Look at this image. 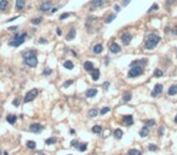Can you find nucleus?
Here are the masks:
<instances>
[{"instance_id":"obj_1","label":"nucleus","mask_w":177,"mask_h":155,"mask_svg":"<svg viewBox=\"0 0 177 155\" xmlns=\"http://www.w3.org/2000/svg\"><path fill=\"white\" fill-rule=\"evenodd\" d=\"M159 41H160V37L157 35V34H150L147 40H146V49L147 50H153L155 46H157L158 44H159Z\"/></svg>"},{"instance_id":"obj_2","label":"nucleus","mask_w":177,"mask_h":155,"mask_svg":"<svg viewBox=\"0 0 177 155\" xmlns=\"http://www.w3.org/2000/svg\"><path fill=\"white\" fill-rule=\"evenodd\" d=\"M26 38H27V33H22L20 37H18V35H16V37H15V40L9 41V45H10V46L18 47L20 45H22V44L24 42V39H26Z\"/></svg>"},{"instance_id":"obj_3","label":"nucleus","mask_w":177,"mask_h":155,"mask_svg":"<svg viewBox=\"0 0 177 155\" xmlns=\"http://www.w3.org/2000/svg\"><path fill=\"white\" fill-rule=\"evenodd\" d=\"M141 74H143V68L141 65H134L129 72V78H136Z\"/></svg>"},{"instance_id":"obj_4","label":"nucleus","mask_w":177,"mask_h":155,"mask_svg":"<svg viewBox=\"0 0 177 155\" xmlns=\"http://www.w3.org/2000/svg\"><path fill=\"white\" fill-rule=\"evenodd\" d=\"M38 95H39V91L37 90V89H33V90H30L27 95H26V97H24V103H28V102H32V101H34L35 99V97H38Z\"/></svg>"},{"instance_id":"obj_5","label":"nucleus","mask_w":177,"mask_h":155,"mask_svg":"<svg viewBox=\"0 0 177 155\" xmlns=\"http://www.w3.org/2000/svg\"><path fill=\"white\" fill-rule=\"evenodd\" d=\"M24 62H26V64L29 65V67H37V65H38V58H37L35 55L29 56V57H26L24 58Z\"/></svg>"},{"instance_id":"obj_6","label":"nucleus","mask_w":177,"mask_h":155,"mask_svg":"<svg viewBox=\"0 0 177 155\" xmlns=\"http://www.w3.org/2000/svg\"><path fill=\"white\" fill-rule=\"evenodd\" d=\"M42 129H44V126H41L40 124H32L30 127H29V130L34 133H38L40 131H42Z\"/></svg>"},{"instance_id":"obj_7","label":"nucleus","mask_w":177,"mask_h":155,"mask_svg":"<svg viewBox=\"0 0 177 155\" xmlns=\"http://www.w3.org/2000/svg\"><path fill=\"white\" fill-rule=\"evenodd\" d=\"M131 34L130 33H125V34H123V37H121V41H123V44L124 45H129L130 44V41H131Z\"/></svg>"},{"instance_id":"obj_8","label":"nucleus","mask_w":177,"mask_h":155,"mask_svg":"<svg viewBox=\"0 0 177 155\" xmlns=\"http://www.w3.org/2000/svg\"><path fill=\"white\" fill-rule=\"evenodd\" d=\"M161 92H163V85L158 84V85H155L154 90L152 91V96H153V97H157L158 95H160Z\"/></svg>"},{"instance_id":"obj_9","label":"nucleus","mask_w":177,"mask_h":155,"mask_svg":"<svg viewBox=\"0 0 177 155\" xmlns=\"http://www.w3.org/2000/svg\"><path fill=\"white\" fill-rule=\"evenodd\" d=\"M51 9V2L50 1H45V2H42L41 5H40V10L41 11H47V10H50Z\"/></svg>"},{"instance_id":"obj_10","label":"nucleus","mask_w":177,"mask_h":155,"mask_svg":"<svg viewBox=\"0 0 177 155\" xmlns=\"http://www.w3.org/2000/svg\"><path fill=\"white\" fill-rule=\"evenodd\" d=\"M120 46H119L118 44H112L110 45V52L112 53H118V52H120Z\"/></svg>"},{"instance_id":"obj_11","label":"nucleus","mask_w":177,"mask_h":155,"mask_svg":"<svg viewBox=\"0 0 177 155\" xmlns=\"http://www.w3.org/2000/svg\"><path fill=\"white\" fill-rule=\"evenodd\" d=\"M96 95H97V90H96V89H89V90L86 91V97H89V98L95 97Z\"/></svg>"},{"instance_id":"obj_12","label":"nucleus","mask_w":177,"mask_h":155,"mask_svg":"<svg viewBox=\"0 0 177 155\" xmlns=\"http://www.w3.org/2000/svg\"><path fill=\"white\" fill-rule=\"evenodd\" d=\"M148 135H149V129H148L147 126H144V127H142V129L139 130V136H141V137H147Z\"/></svg>"},{"instance_id":"obj_13","label":"nucleus","mask_w":177,"mask_h":155,"mask_svg":"<svg viewBox=\"0 0 177 155\" xmlns=\"http://www.w3.org/2000/svg\"><path fill=\"white\" fill-rule=\"evenodd\" d=\"M84 68H85L86 72H91V70L94 69V64H92V62H90V61L85 62V63H84Z\"/></svg>"},{"instance_id":"obj_14","label":"nucleus","mask_w":177,"mask_h":155,"mask_svg":"<svg viewBox=\"0 0 177 155\" xmlns=\"http://www.w3.org/2000/svg\"><path fill=\"white\" fill-rule=\"evenodd\" d=\"M124 121H125V124H126L127 126H131L132 122H134V119H132L131 115H125L124 116Z\"/></svg>"},{"instance_id":"obj_15","label":"nucleus","mask_w":177,"mask_h":155,"mask_svg":"<svg viewBox=\"0 0 177 155\" xmlns=\"http://www.w3.org/2000/svg\"><path fill=\"white\" fill-rule=\"evenodd\" d=\"M176 93H177V85H172V86L169 89L167 95H169V96H174V95H176Z\"/></svg>"},{"instance_id":"obj_16","label":"nucleus","mask_w":177,"mask_h":155,"mask_svg":"<svg viewBox=\"0 0 177 155\" xmlns=\"http://www.w3.org/2000/svg\"><path fill=\"white\" fill-rule=\"evenodd\" d=\"M75 29L74 28H72L70 30H69V33H68V35H67V40H73V39L75 38Z\"/></svg>"},{"instance_id":"obj_17","label":"nucleus","mask_w":177,"mask_h":155,"mask_svg":"<svg viewBox=\"0 0 177 155\" xmlns=\"http://www.w3.org/2000/svg\"><path fill=\"white\" fill-rule=\"evenodd\" d=\"M6 120H7V122H10V124H15V122H16V120H17V116L10 114V115H7Z\"/></svg>"},{"instance_id":"obj_18","label":"nucleus","mask_w":177,"mask_h":155,"mask_svg":"<svg viewBox=\"0 0 177 155\" xmlns=\"http://www.w3.org/2000/svg\"><path fill=\"white\" fill-rule=\"evenodd\" d=\"M102 51H103V46H102L101 44H97V45L94 46V52H95V53H101Z\"/></svg>"},{"instance_id":"obj_19","label":"nucleus","mask_w":177,"mask_h":155,"mask_svg":"<svg viewBox=\"0 0 177 155\" xmlns=\"http://www.w3.org/2000/svg\"><path fill=\"white\" fill-rule=\"evenodd\" d=\"M103 4V0H92V2H91V7L94 9V7H97V6H101Z\"/></svg>"},{"instance_id":"obj_20","label":"nucleus","mask_w":177,"mask_h":155,"mask_svg":"<svg viewBox=\"0 0 177 155\" xmlns=\"http://www.w3.org/2000/svg\"><path fill=\"white\" fill-rule=\"evenodd\" d=\"M7 5H9V1L7 0H0V10H6V7H7Z\"/></svg>"},{"instance_id":"obj_21","label":"nucleus","mask_w":177,"mask_h":155,"mask_svg":"<svg viewBox=\"0 0 177 155\" xmlns=\"http://www.w3.org/2000/svg\"><path fill=\"white\" fill-rule=\"evenodd\" d=\"M64 68H67V69H73L74 68V64H73V62L72 61H66L64 62Z\"/></svg>"},{"instance_id":"obj_22","label":"nucleus","mask_w":177,"mask_h":155,"mask_svg":"<svg viewBox=\"0 0 177 155\" xmlns=\"http://www.w3.org/2000/svg\"><path fill=\"white\" fill-rule=\"evenodd\" d=\"M97 115H98V110H97L96 108H94V109H91V110L89 112V116H90V117H96Z\"/></svg>"},{"instance_id":"obj_23","label":"nucleus","mask_w":177,"mask_h":155,"mask_svg":"<svg viewBox=\"0 0 177 155\" xmlns=\"http://www.w3.org/2000/svg\"><path fill=\"white\" fill-rule=\"evenodd\" d=\"M24 6V0H17L16 1V9L17 10H22Z\"/></svg>"},{"instance_id":"obj_24","label":"nucleus","mask_w":177,"mask_h":155,"mask_svg":"<svg viewBox=\"0 0 177 155\" xmlns=\"http://www.w3.org/2000/svg\"><path fill=\"white\" fill-rule=\"evenodd\" d=\"M114 137L118 138V139H120V138L123 137V131H121L120 129H117V130L114 131Z\"/></svg>"},{"instance_id":"obj_25","label":"nucleus","mask_w":177,"mask_h":155,"mask_svg":"<svg viewBox=\"0 0 177 155\" xmlns=\"http://www.w3.org/2000/svg\"><path fill=\"white\" fill-rule=\"evenodd\" d=\"M92 132H94V133H101V132H102V127L98 126V125H95V126L92 127Z\"/></svg>"},{"instance_id":"obj_26","label":"nucleus","mask_w":177,"mask_h":155,"mask_svg":"<svg viewBox=\"0 0 177 155\" xmlns=\"http://www.w3.org/2000/svg\"><path fill=\"white\" fill-rule=\"evenodd\" d=\"M131 98H132V96H131V93H130V92H126V93H124V96H123L124 102H129Z\"/></svg>"},{"instance_id":"obj_27","label":"nucleus","mask_w":177,"mask_h":155,"mask_svg":"<svg viewBox=\"0 0 177 155\" xmlns=\"http://www.w3.org/2000/svg\"><path fill=\"white\" fill-rule=\"evenodd\" d=\"M92 79H94V80H98L99 79V70L98 69H96V70L92 72Z\"/></svg>"},{"instance_id":"obj_28","label":"nucleus","mask_w":177,"mask_h":155,"mask_svg":"<svg viewBox=\"0 0 177 155\" xmlns=\"http://www.w3.org/2000/svg\"><path fill=\"white\" fill-rule=\"evenodd\" d=\"M35 145H37V144H35L34 141H28V142H27V147H28L29 149H34Z\"/></svg>"},{"instance_id":"obj_29","label":"nucleus","mask_w":177,"mask_h":155,"mask_svg":"<svg viewBox=\"0 0 177 155\" xmlns=\"http://www.w3.org/2000/svg\"><path fill=\"white\" fill-rule=\"evenodd\" d=\"M129 155H141V152L137 149H130L129 150Z\"/></svg>"},{"instance_id":"obj_30","label":"nucleus","mask_w":177,"mask_h":155,"mask_svg":"<svg viewBox=\"0 0 177 155\" xmlns=\"http://www.w3.org/2000/svg\"><path fill=\"white\" fill-rule=\"evenodd\" d=\"M33 55H35V51H26V52H23V57H29V56H33Z\"/></svg>"},{"instance_id":"obj_31","label":"nucleus","mask_w":177,"mask_h":155,"mask_svg":"<svg viewBox=\"0 0 177 155\" xmlns=\"http://www.w3.org/2000/svg\"><path fill=\"white\" fill-rule=\"evenodd\" d=\"M56 141H57L56 138H49V139H46V142H45V143H46L47 145H50V144H54V143H56Z\"/></svg>"},{"instance_id":"obj_32","label":"nucleus","mask_w":177,"mask_h":155,"mask_svg":"<svg viewBox=\"0 0 177 155\" xmlns=\"http://www.w3.org/2000/svg\"><path fill=\"white\" fill-rule=\"evenodd\" d=\"M109 110H110V108H109V107H104V108H102V109H101V114H102V115H104V114H107Z\"/></svg>"},{"instance_id":"obj_33","label":"nucleus","mask_w":177,"mask_h":155,"mask_svg":"<svg viewBox=\"0 0 177 155\" xmlns=\"http://www.w3.org/2000/svg\"><path fill=\"white\" fill-rule=\"evenodd\" d=\"M155 125V121L154 120H147V122H146V126L147 127H150V126H154Z\"/></svg>"},{"instance_id":"obj_34","label":"nucleus","mask_w":177,"mask_h":155,"mask_svg":"<svg viewBox=\"0 0 177 155\" xmlns=\"http://www.w3.org/2000/svg\"><path fill=\"white\" fill-rule=\"evenodd\" d=\"M86 148H87V144H86V143H82V144H80L79 150H80V152H85V150H86Z\"/></svg>"},{"instance_id":"obj_35","label":"nucleus","mask_w":177,"mask_h":155,"mask_svg":"<svg viewBox=\"0 0 177 155\" xmlns=\"http://www.w3.org/2000/svg\"><path fill=\"white\" fill-rule=\"evenodd\" d=\"M114 18H115V13H112V15H110L108 18L106 19V23H110V22H112Z\"/></svg>"},{"instance_id":"obj_36","label":"nucleus","mask_w":177,"mask_h":155,"mask_svg":"<svg viewBox=\"0 0 177 155\" xmlns=\"http://www.w3.org/2000/svg\"><path fill=\"white\" fill-rule=\"evenodd\" d=\"M148 149L150 150V152H155L158 148H157V145L155 144H149V147H148Z\"/></svg>"},{"instance_id":"obj_37","label":"nucleus","mask_w":177,"mask_h":155,"mask_svg":"<svg viewBox=\"0 0 177 155\" xmlns=\"http://www.w3.org/2000/svg\"><path fill=\"white\" fill-rule=\"evenodd\" d=\"M40 22H41V17H38V18H33V19H32V23H33V24H39Z\"/></svg>"},{"instance_id":"obj_38","label":"nucleus","mask_w":177,"mask_h":155,"mask_svg":"<svg viewBox=\"0 0 177 155\" xmlns=\"http://www.w3.org/2000/svg\"><path fill=\"white\" fill-rule=\"evenodd\" d=\"M154 75H155L157 78L161 77V75H163V70H160V69H157V70H155V73H154Z\"/></svg>"},{"instance_id":"obj_39","label":"nucleus","mask_w":177,"mask_h":155,"mask_svg":"<svg viewBox=\"0 0 177 155\" xmlns=\"http://www.w3.org/2000/svg\"><path fill=\"white\" fill-rule=\"evenodd\" d=\"M73 84V80H68V81H66L64 84H63V87H68V86H70Z\"/></svg>"},{"instance_id":"obj_40","label":"nucleus","mask_w":177,"mask_h":155,"mask_svg":"<svg viewBox=\"0 0 177 155\" xmlns=\"http://www.w3.org/2000/svg\"><path fill=\"white\" fill-rule=\"evenodd\" d=\"M157 9H158V5H157V4H153V6H152V7L148 10V12H153V11H155Z\"/></svg>"},{"instance_id":"obj_41","label":"nucleus","mask_w":177,"mask_h":155,"mask_svg":"<svg viewBox=\"0 0 177 155\" xmlns=\"http://www.w3.org/2000/svg\"><path fill=\"white\" fill-rule=\"evenodd\" d=\"M67 17H69V13H68V12H64V13H62V15L59 16V19H64V18H67Z\"/></svg>"},{"instance_id":"obj_42","label":"nucleus","mask_w":177,"mask_h":155,"mask_svg":"<svg viewBox=\"0 0 177 155\" xmlns=\"http://www.w3.org/2000/svg\"><path fill=\"white\" fill-rule=\"evenodd\" d=\"M72 145H73V147H75V148H77V147L79 148V143H78V141H73V142H72Z\"/></svg>"},{"instance_id":"obj_43","label":"nucleus","mask_w":177,"mask_h":155,"mask_svg":"<svg viewBox=\"0 0 177 155\" xmlns=\"http://www.w3.org/2000/svg\"><path fill=\"white\" fill-rule=\"evenodd\" d=\"M158 133H159V136H163V133H164V127H163V126L159 129V132H158Z\"/></svg>"},{"instance_id":"obj_44","label":"nucleus","mask_w":177,"mask_h":155,"mask_svg":"<svg viewBox=\"0 0 177 155\" xmlns=\"http://www.w3.org/2000/svg\"><path fill=\"white\" fill-rule=\"evenodd\" d=\"M44 74H45V75H49V74H51V69H45V70H44Z\"/></svg>"},{"instance_id":"obj_45","label":"nucleus","mask_w":177,"mask_h":155,"mask_svg":"<svg viewBox=\"0 0 177 155\" xmlns=\"http://www.w3.org/2000/svg\"><path fill=\"white\" fill-rule=\"evenodd\" d=\"M14 104H15L16 107H18V105H20V101H18V99H15V101H14Z\"/></svg>"},{"instance_id":"obj_46","label":"nucleus","mask_w":177,"mask_h":155,"mask_svg":"<svg viewBox=\"0 0 177 155\" xmlns=\"http://www.w3.org/2000/svg\"><path fill=\"white\" fill-rule=\"evenodd\" d=\"M108 86H109V82H104V84H103V87H104V89H108Z\"/></svg>"},{"instance_id":"obj_47","label":"nucleus","mask_w":177,"mask_h":155,"mask_svg":"<svg viewBox=\"0 0 177 155\" xmlns=\"http://www.w3.org/2000/svg\"><path fill=\"white\" fill-rule=\"evenodd\" d=\"M56 33H57V35H61V34H62V32H61L59 29H57V30H56Z\"/></svg>"},{"instance_id":"obj_48","label":"nucleus","mask_w":177,"mask_h":155,"mask_svg":"<svg viewBox=\"0 0 177 155\" xmlns=\"http://www.w3.org/2000/svg\"><path fill=\"white\" fill-rule=\"evenodd\" d=\"M15 19H17V17H12V18L9 19V22H12V21H15Z\"/></svg>"},{"instance_id":"obj_49","label":"nucleus","mask_w":177,"mask_h":155,"mask_svg":"<svg viewBox=\"0 0 177 155\" xmlns=\"http://www.w3.org/2000/svg\"><path fill=\"white\" fill-rule=\"evenodd\" d=\"M114 9H115V11H119V6H118V5H115V6H114Z\"/></svg>"},{"instance_id":"obj_50","label":"nucleus","mask_w":177,"mask_h":155,"mask_svg":"<svg viewBox=\"0 0 177 155\" xmlns=\"http://www.w3.org/2000/svg\"><path fill=\"white\" fill-rule=\"evenodd\" d=\"M56 11H57V7H55V9H52V10H51V12H56Z\"/></svg>"},{"instance_id":"obj_51","label":"nucleus","mask_w":177,"mask_h":155,"mask_svg":"<svg viewBox=\"0 0 177 155\" xmlns=\"http://www.w3.org/2000/svg\"><path fill=\"white\" fill-rule=\"evenodd\" d=\"M129 1H130V0H126V1H124V5H127V4H129Z\"/></svg>"},{"instance_id":"obj_52","label":"nucleus","mask_w":177,"mask_h":155,"mask_svg":"<svg viewBox=\"0 0 177 155\" xmlns=\"http://www.w3.org/2000/svg\"><path fill=\"white\" fill-rule=\"evenodd\" d=\"M175 122H176V124H177V115L175 116Z\"/></svg>"},{"instance_id":"obj_53","label":"nucleus","mask_w":177,"mask_h":155,"mask_svg":"<svg viewBox=\"0 0 177 155\" xmlns=\"http://www.w3.org/2000/svg\"><path fill=\"white\" fill-rule=\"evenodd\" d=\"M4 155H7V153H6V152H4Z\"/></svg>"},{"instance_id":"obj_54","label":"nucleus","mask_w":177,"mask_h":155,"mask_svg":"<svg viewBox=\"0 0 177 155\" xmlns=\"http://www.w3.org/2000/svg\"><path fill=\"white\" fill-rule=\"evenodd\" d=\"M69 155H70V154H69Z\"/></svg>"}]
</instances>
